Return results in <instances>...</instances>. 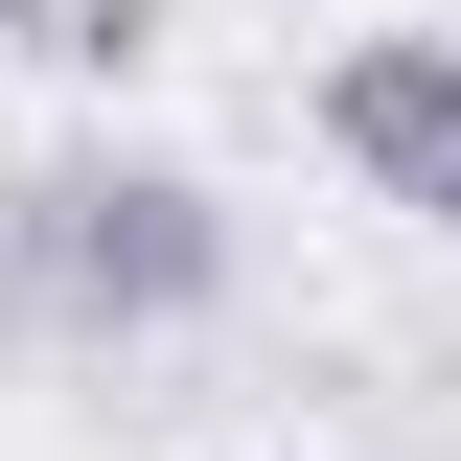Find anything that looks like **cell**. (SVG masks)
<instances>
[{
    "label": "cell",
    "instance_id": "1",
    "mask_svg": "<svg viewBox=\"0 0 461 461\" xmlns=\"http://www.w3.org/2000/svg\"><path fill=\"white\" fill-rule=\"evenodd\" d=\"M230 300V185L139 162V139H69V162H0V323L23 346H162Z\"/></svg>",
    "mask_w": 461,
    "mask_h": 461
},
{
    "label": "cell",
    "instance_id": "2",
    "mask_svg": "<svg viewBox=\"0 0 461 461\" xmlns=\"http://www.w3.org/2000/svg\"><path fill=\"white\" fill-rule=\"evenodd\" d=\"M323 139H346V185H369V208L461 230V23H369V47L323 69Z\"/></svg>",
    "mask_w": 461,
    "mask_h": 461
},
{
    "label": "cell",
    "instance_id": "3",
    "mask_svg": "<svg viewBox=\"0 0 461 461\" xmlns=\"http://www.w3.org/2000/svg\"><path fill=\"white\" fill-rule=\"evenodd\" d=\"M0 47H47V69H139V47H162V0H0Z\"/></svg>",
    "mask_w": 461,
    "mask_h": 461
}]
</instances>
